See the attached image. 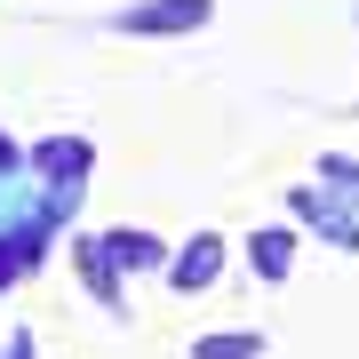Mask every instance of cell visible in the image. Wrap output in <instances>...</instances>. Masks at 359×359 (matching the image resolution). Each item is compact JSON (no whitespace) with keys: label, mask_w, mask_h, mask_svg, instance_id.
Returning <instances> with one entry per match:
<instances>
[{"label":"cell","mask_w":359,"mask_h":359,"mask_svg":"<svg viewBox=\"0 0 359 359\" xmlns=\"http://www.w3.org/2000/svg\"><path fill=\"white\" fill-rule=\"evenodd\" d=\"M0 168H16V144H0Z\"/></svg>","instance_id":"52a82bcc"},{"label":"cell","mask_w":359,"mask_h":359,"mask_svg":"<svg viewBox=\"0 0 359 359\" xmlns=\"http://www.w3.org/2000/svg\"><path fill=\"white\" fill-rule=\"evenodd\" d=\"M192 359H264V335H248V327H231V335H208V344Z\"/></svg>","instance_id":"277c9868"},{"label":"cell","mask_w":359,"mask_h":359,"mask_svg":"<svg viewBox=\"0 0 359 359\" xmlns=\"http://www.w3.org/2000/svg\"><path fill=\"white\" fill-rule=\"evenodd\" d=\"M208 8H216V0H144L120 25L128 32H192V25H208Z\"/></svg>","instance_id":"6da1fadb"},{"label":"cell","mask_w":359,"mask_h":359,"mask_svg":"<svg viewBox=\"0 0 359 359\" xmlns=\"http://www.w3.org/2000/svg\"><path fill=\"white\" fill-rule=\"evenodd\" d=\"M287 256H295L287 231H256V240H248V264H256L264 280H287Z\"/></svg>","instance_id":"3957f363"},{"label":"cell","mask_w":359,"mask_h":359,"mask_svg":"<svg viewBox=\"0 0 359 359\" xmlns=\"http://www.w3.org/2000/svg\"><path fill=\"white\" fill-rule=\"evenodd\" d=\"M40 168H48V176H80V168H88V152H80V144H65V136H56L48 152H40Z\"/></svg>","instance_id":"8992f818"},{"label":"cell","mask_w":359,"mask_h":359,"mask_svg":"<svg viewBox=\"0 0 359 359\" xmlns=\"http://www.w3.org/2000/svg\"><path fill=\"white\" fill-rule=\"evenodd\" d=\"M104 248H112L120 264H160V240H152V231H112Z\"/></svg>","instance_id":"5b68a950"},{"label":"cell","mask_w":359,"mask_h":359,"mask_svg":"<svg viewBox=\"0 0 359 359\" xmlns=\"http://www.w3.org/2000/svg\"><path fill=\"white\" fill-rule=\"evenodd\" d=\"M216 264H224V240H208V231H200V240L176 256V271H168V280H176V287H208V280H216Z\"/></svg>","instance_id":"7a4b0ae2"}]
</instances>
